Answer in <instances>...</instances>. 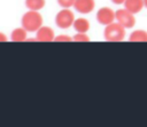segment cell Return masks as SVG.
<instances>
[{"mask_svg": "<svg viewBox=\"0 0 147 127\" xmlns=\"http://www.w3.org/2000/svg\"><path fill=\"white\" fill-rule=\"evenodd\" d=\"M103 37L106 41L109 42H119L123 41L125 38V27L122 26L117 22H113L106 25L103 31Z\"/></svg>", "mask_w": 147, "mask_h": 127, "instance_id": "obj_2", "label": "cell"}, {"mask_svg": "<svg viewBox=\"0 0 147 127\" xmlns=\"http://www.w3.org/2000/svg\"><path fill=\"white\" fill-rule=\"evenodd\" d=\"M6 41H8V38H7V35H6L5 33L0 32V42H6Z\"/></svg>", "mask_w": 147, "mask_h": 127, "instance_id": "obj_16", "label": "cell"}, {"mask_svg": "<svg viewBox=\"0 0 147 127\" xmlns=\"http://www.w3.org/2000/svg\"><path fill=\"white\" fill-rule=\"evenodd\" d=\"M124 8L131 11L132 14H138L142 10L144 6V0H125L124 1Z\"/></svg>", "mask_w": 147, "mask_h": 127, "instance_id": "obj_8", "label": "cell"}, {"mask_svg": "<svg viewBox=\"0 0 147 127\" xmlns=\"http://www.w3.org/2000/svg\"><path fill=\"white\" fill-rule=\"evenodd\" d=\"M91 39L86 33H80V32H76V34L72 37V41L76 42H88Z\"/></svg>", "mask_w": 147, "mask_h": 127, "instance_id": "obj_13", "label": "cell"}, {"mask_svg": "<svg viewBox=\"0 0 147 127\" xmlns=\"http://www.w3.org/2000/svg\"><path fill=\"white\" fill-rule=\"evenodd\" d=\"M130 42H147V31L146 30H136L131 32L129 37Z\"/></svg>", "mask_w": 147, "mask_h": 127, "instance_id": "obj_11", "label": "cell"}, {"mask_svg": "<svg viewBox=\"0 0 147 127\" xmlns=\"http://www.w3.org/2000/svg\"><path fill=\"white\" fill-rule=\"evenodd\" d=\"M46 5V0H25V7L29 10H41Z\"/></svg>", "mask_w": 147, "mask_h": 127, "instance_id": "obj_12", "label": "cell"}, {"mask_svg": "<svg viewBox=\"0 0 147 127\" xmlns=\"http://www.w3.org/2000/svg\"><path fill=\"white\" fill-rule=\"evenodd\" d=\"M96 21L101 25H108L115 22V11L110 7H102L96 11Z\"/></svg>", "mask_w": 147, "mask_h": 127, "instance_id": "obj_5", "label": "cell"}, {"mask_svg": "<svg viewBox=\"0 0 147 127\" xmlns=\"http://www.w3.org/2000/svg\"><path fill=\"white\" fill-rule=\"evenodd\" d=\"M74 8L79 14H90L95 8L94 0H75Z\"/></svg>", "mask_w": 147, "mask_h": 127, "instance_id": "obj_7", "label": "cell"}, {"mask_svg": "<svg viewBox=\"0 0 147 127\" xmlns=\"http://www.w3.org/2000/svg\"><path fill=\"white\" fill-rule=\"evenodd\" d=\"M74 30L76 32H80V33H87L90 30V22L84 18V17H79V18H75L74 21Z\"/></svg>", "mask_w": 147, "mask_h": 127, "instance_id": "obj_9", "label": "cell"}, {"mask_svg": "<svg viewBox=\"0 0 147 127\" xmlns=\"http://www.w3.org/2000/svg\"><path fill=\"white\" fill-rule=\"evenodd\" d=\"M115 21L119 23L125 29H132L136 25V17L134 14L129 11L125 8H121L115 11Z\"/></svg>", "mask_w": 147, "mask_h": 127, "instance_id": "obj_4", "label": "cell"}, {"mask_svg": "<svg viewBox=\"0 0 147 127\" xmlns=\"http://www.w3.org/2000/svg\"><path fill=\"white\" fill-rule=\"evenodd\" d=\"M75 21L74 11L70 10V8H62L57 14L55 15V24L57 27L62 30H67L72 26Z\"/></svg>", "mask_w": 147, "mask_h": 127, "instance_id": "obj_3", "label": "cell"}, {"mask_svg": "<svg viewBox=\"0 0 147 127\" xmlns=\"http://www.w3.org/2000/svg\"><path fill=\"white\" fill-rule=\"evenodd\" d=\"M21 24L28 32H36L42 25V16L39 11L29 10L22 16Z\"/></svg>", "mask_w": 147, "mask_h": 127, "instance_id": "obj_1", "label": "cell"}, {"mask_svg": "<svg viewBox=\"0 0 147 127\" xmlns=\"http://www.w3.org/2000/svg\"><path fill=\"white\" fill-rule=\"evenodd\" d=\"M144 6L147 8V0H144Z\"/></svg>", "mask_w": 147, "mask_h": 127, "instance_id": "obj_18", "label": "cell"}, {"mask_svg": "<svg viewBox=\"0 0 147 127\" xmlns=\"http://www.w3.org/2000/svg\"><path fill=\"white\" fill-rule=\"evenodd\" d=\"M55 42H70L72 41V37L68 35V34H59L54 38Z\"/></svg>", "mask_w": 147, "mask_h": 127, "instance_id": "obj_14", "label": "cell"}, {"mask_svg": "<svg viewBox=\"0 0 147 127\" xmlns=\"http://www.w3.org/2000/svg\"><path fill=\"white\" fill-rule=\"evenodd\" d=\"M26 34H28V31L25 29H23L22 26L21 27H16L10 33V40L14 41V42L26 41Z\"/></svg>", "mask_w": 147, "mask_h": 127, "instance_id": "obj_10", "label": "cell"}, {"mask_svg": "<svg viewBox=\"0 0 147 127\" xmlns=\"http://www.w3.org/2000/svg\"><path fill=\"white\" fill-rule=\"evenodd\" d=\"M37 41L39 42H51V41H54V38H55V34H54V31L51 26H45V25H41L37 31Z\"/></svg>", "mask_w": 147, "mask_h": 127, "instance_id": "obj_6", "label": "cell"}, {"mask_svg": "<svg viewBox=\"0 0 147 127\" xmlns=\"http://www.w3.org/2000/svg\"><path fill=\"white\" fill-rule=\"evenodd\" d=\"M124 1L125 0H111V2L115 5H122V3H124Z\"/></svg>", "mask_w": 147, "mask_h": 127, "instance_id": "obj_17", "label": "cell"}, {"mask_svg": "<svg viewBox=\"0 0 147 127\" xmlns=\"http://www.w3.org/2000/svg\"><path fill=\"white\" fill-rule=\"evenodd\" d=\"M59 6L62 7V8H70V7H74V3H75V0H56Z\"/></svg>", "mask_w": 147, "mask_h": 127, "instance_id": "obj_15", "label": "cell"}]
</instances>
